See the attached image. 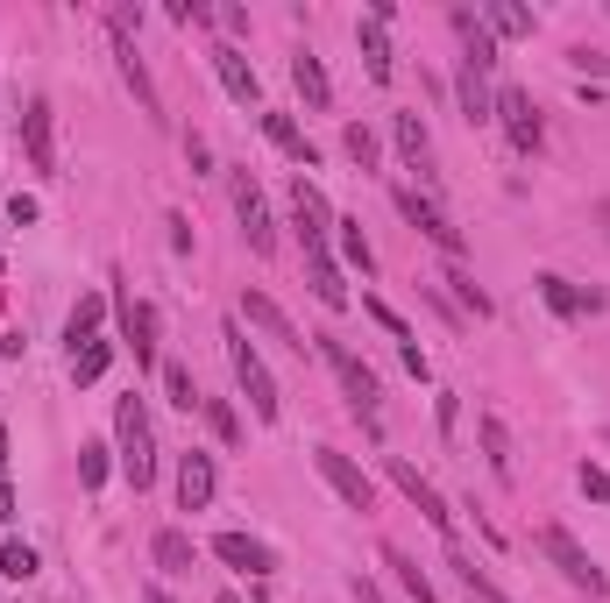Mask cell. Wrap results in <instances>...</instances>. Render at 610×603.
Wrapping results in <instances>:
<instances>
[{
    "label": "cell",
    "mask_w": 610,
    "mask_h": 603,
    "mask_svg": "<svg viewBox=\"0 0 610 603\" xmlns=\"http://www.w3.org/2000/svg\"><path fill=\"white\" fill-rule=\"evenodd\" d=\"M114 447H121V476H128L135 490L157 483V426H149V405H142L135 391L114 405Z\"/></svg>",
    "instance_id": "1"
},
{
    "label": "cell",
    "mask_w": 610,
    "mask_h": 603,
    "mask_svg": "<svg viewBox=\"0 0 610 603\" xmlns=\"http://www.w3.org/2000/svg\"><path fill=\"white\" fill-rule=\"evenodd\" d=\"M227 369H235V384H242L249 412H256L263 426H277V412H284V398H277V376H270V362L256 355V341L242 334V320H227Z\"/></svg>",
    "instance_id": "2"
},
{
    "label": "cell",
    "mask_w": 610,
    "mask_h": 603,
    "mask_svg": "<svg viewBox=\"0 0 610 603\" xmlns=\"http://www.w3.org/2000/svg\"><path fill=\"white\" fill-rule=\"evenodd\" d=\"M313 348L327 355V369H334V384L348 391V405L362 412V419H376V398H384V384H376V369L341 341V334H313Z\"/></svg>",
    "instance_id": "3"
},
{
    "label": "cell",
    "mask_w": 610,
    "mask_h": 603,
    "mask_svg": "<svg viewBox=\"0 0 610 603\" xmlns=\"http://www.w3.org/2000/svg\"><path fill=\"white\" fill-rule=\"evenodd\" d=\"M398 213L412 220V235H426V242H433L447 263H462V256H469V235L454 228V220H447V213H440L426 192H412V185H405V192H398Z\"/></svg>",
    "instance_id": "4"
},
{
    "label": "cell",
    "mask_w": 610,
    "mask_h": 603,
    "mask_svg": "<svg viewBox=\"0 0 610 603\" xmlns=\"http://www.w3.org/2000/svg\"><path fill=\"white\" fill-rule=\"evenodd\" d=\"M540 554H547V561H554V568H561V575H568L582 596H603V589H610V575L589 561V547L568 533V525H547V533H540Z\"/></svg>",
    "instance_id": "5"
},
{
    "label": "cell",
    "mask_w": 610,
    "mask_h": 603,
    "mask_svg": "<svg viewBox=\"0 0 610 603\" xmlns=\"http://www.w3.org/2000/svg\"><path fill=\"white\" fill-rule=\"evenodd\" d=\"M497 121H504V135H511L518 157H540V149H547V121H540V107H532L525 86H504L497 93Z\"/></svg>",
    "instance_id": "6"
},
{
    "label": "cell",
    "mask_w": 610,
    "mask_h": 603,
    "mask_svg": "<svg viewBox=\"0 0 610 603\" xmlns=\"http://www.w3.org/2000/svg\"><path fill=\"white\" fill-rule=\"evenodd\" d=\"M313 469H320V483H327L348 511H376V483H369V476L341 455V447H313Z\"/></svg>",
    "instance_id": "7"
},
{
    "label": "cell",
    "mask_w": 610,
    "mask_h": 603,
    "mask_svg": "<svg viewBox=\"0 0 610 603\" xmlns=\"http://www.w3.org/2000/svg\"><path fill=\"white\" fill-rule=\"evenodd\" d=\"M291 220H298V242L305 249H327L334 242V206H327V192L313 185V178H291Z\"/></svg>",
    "instance_id": "8"
},
{
    "label": "cell",
    "mask_w": 610,
    "mask_h": 603,
    "mask_svg": "<svg viewBox=\"0 0 610 603\" xmlns=\"http://www.w3.org/2000/svg\"><path fill=\"white\" fill-rule=\"evenodd\" d=\"M114 320H121V348L135 355V369H149L157 362V313H149L135 291H114Z\"/></svg>",
    "instance_id": "9"
},
{
    "label": "cell",
    "mask_w": 610,
    "mask_h": 603,
    "mask_svg": "<svg viewBox=\"0 0 610 603\" xmlns=\"http://www.w3.org/2000/svg\"><path fill=\"white\" fill-rule=\"evenodd\" d=\"M391 483L405 490V504H412V511L433 525V533H447V540H454V511H447V497H440V490H433V483H426V476H419L405 455H391Z\"/></svg>",
    "instance_id": "10"
},
{
    "label": "cell",
    "mask_w": 610,
    "mask_h": 603,
    "mask_svg": "<svg viewBox=\"0 0 610 603\" xmlns=\"http://www.w3.org/2000/svg\"><path fill=\"white\" fill-rule=\"evenodd\" d=\"M235 220H242V235H249V249H256V256H270V249H277L270 199H263V185H256L249 171H235Z\"/></svg>",
    "instance_id": "11"
},
{
    "label": "cell",
    "mask_w": 610,
    "mask_h": 603,
    "mask_svg": "<svg viewBox=\"0 0 610 603\" xmlns=\"http://www.w3.org/2000/svg\"><path fill=\"white\" fill-rule=\"evenodd\" d=\"M242 320L256 327V334H270L277 348H291V355H305V348H313V341H305L291 320H284V306H277V298L270 291H242Z\"/></svg>",
    "instance_id": "12"
},
{
    "label": "cell",
    "mask_w": 610,
    "mask_h": 603,
    "mask_svg": "<svg viewBox=\"0 0 610 603\" xmlns=\"http://www.w3.org/2000/svg\"><path fill=\"white\" fill-rule=\"evenodd\" d=\"M22 142H29V171L36 178H57V121H50V100H29Z\"/></svg>",
    "instance_id": "13"
},
{
    "label": "cell",
    "mask_w": 610,
    "mask_h": 603,
    "mask_svg": "<svg viewBox=\"0 0 610 603\" xmlns=\"http://www.w3.org/2000/svg\"><path fill=\"white\" fill-rule=\"evenodd\" d=\"M114 57H121V79H128V93H135V107H142L149 121H164V100H157V86H149V64H142V50H135V36H121V29H114Z\"/></svg>",
    "instance_id": "14"
},
{
    "label": "cell",
    "mask_w": 610,
    "mask_h": 603,
    "mask_svg": "<svg viewBox=\"0 0 610 603\" xmlns=\"http://www.w3.org/2000/svg\"><path fill=\"white\" fill-rule=\"evenodd\" d=\"M532 284H540V298H547L561 320H589V313H603V291H582V284H568V277H554V270H540Z\"/></svg>",
    "instance_id": "15"
},
{
    "label": "cell",
    "mask_w": 610,
    "mask_h": 603,
    "mask_svg": "<svg viewBox=\"0 0 610 603\" xmlns=\"http://www.w3.org/2000/svg\"><path fill=\"white\" fill-rule=\"evenodd\" d=\"M213 490H220V476H213V455H178V511H206L213 504Z\"/></svg>",
    "instance_id": "16"
},
{
    "label": "cell",
    "mask_w": 610,
    "mask_h": 603,
    "mask_svg": "<svg viewBox=\"0 0 610 603\" xmlns=\"http://www.w3.org/2000/svg\"><path fill=\"white\" fill-rule=\"evenodd\" d=\"M213 71H220V86H227V100H235V107H256V100H263L256 64H249L235 43H220V50H213Z\"/></svg>",
    "instance_id": "17"
},
{
    "label": "cell",
    "mask_w": 610,
    "mask_h": 603,
    "mask_svg": "<svg viewBox=\"0 0 610 603\" xmlns=\"http://www.w3.org/2000/svg\"><path fill=\"white\" fill-rule=\"evenodd\" d=\"M391 142H398L405 171L433 178V135H426V121H419V114H391Z\"/></svg>",
    "instance_id": "18"
},
{
    "label": "cell",
    "mask_w": 610,
    "mask_h": 603,
    "mask_svg": "<svg viewBox=\"0 0 610 603\" xmlns=\"http://www.w3.org/2000/svg\"><path fill=\"white\" fill-rule=\"evenodd\" d=\"M305 284H313V298L327 313H348V284H341V263L327 249H305Z\"/></svg>",
    "instance_id": "19"
},
{
    "label": "cell",
    "mask_w": 610,
    "mask_h": 603,
    "mask_svg": "<svg viewBox=\"0 0 610 603\" xmlns=\"http://www.w3.org/2000/svg\"><path fill=\"white\" fill-rule=\"evenodd\" d=\"M213 554H220L227 568H242V575H270V568H277V554H270L263 540H249V533H220Z\"/></svg>",
    "instance_id": "20"
},
{
    "label": "cell",
    "mask_w": 610,
    "mask_h": 603,
    "mask_svg": "<svg viewBox=\"0 0 610 603\" xmlns=\"http://www.w3.org/2000/svg\"><path fill=\"white\" fill-rule=\"evenodd\" d=\"M447 22H454V36H462V43H469V57H462L469 71H490V64H497V36L483 29V15H476V8H454Z\"/></svg>",
    "instance_id": "21"
},
{
    "label": "cell",
    "mask_w": 610,
    "mask_h": 603,
    "mask_svg": "<svg viewBox=\"0 0 610 603\" xmlns=\"http://www.w3.org/2000/svg\"><path fill=\"white\" fill-rule=\"evenodd\" d=\"M355 50H362V64H369V79H376V86H391L398 57H391V36H384V22H355Z\"/></svg>",
    "instance_id": "22"
},
{
    "label": "cell",
    "mask_w": 610,
    "mask_h": 603,
    "mask_svg": "<svg viewBox=\"0 0 610 603\" xmlns=\"http://www.w3.org/2000/svg\"><path fill=\"white\" fill-rule=\"evenodd\" d=\"M263 135H270V142L284 149V157H291V164H298L305 178H313V164H320V149H313V142L298 135V121H291V114H263Z\"/></svg>",
    "instance_id": "23"
},
{
    "label": "cell",
    "mask_w": 610,
    "mask_h": 603,
    "mask_svg": "<svg viewBox=\"0 0 610 603\" xmlns=\"http://www.w3.org/2000/svg\"><path fill=\"white\" fill-rule=\"evenodd\" d=\"M476 440H483L490 476H511V469H518V455H511V426H504L497 412H483V419H476Z\"/></svg>",
    "instance_id": "24"
},
{
    "label": "cell",
    "mask_w": 610,
    "mask_h": 603,
    "mask_svg": "<svg viewBox=\"0 0 610 603\" xmlns=\"http://www.w3.org/2000/svg\"><path fill=\"white\" fill-rule=\"evenodd\" d=\"M149 554H157V568H164V575H192V561H199L192 533H178V525H164V533L149 540Z\"/></svg>",
    "instance_id": "25"
},
{
    "label": "cell",
    "mask_w": 610,
    "mask_h": 603,
    "mask_svg": "<svg viewBox=\"0 0 610 603\" xmlns=\"http://www.w3.org/2000/svg\"><path fill=\"white\" fill-rule=\"evenodd\" d=\"M291 86L305 93V107H334V86H327V71H320L313 50H298V57H291Z\"/></svg>",
    "instance_id": "26"
},
{
    "label": "cell",
    "mask_w": 610,
    "mask_h": 603,
    "mask_svg": "<svg viewBox=\"0 0 610 603\" xmlns=\"http://www.w3.org/2000/svg\"><path fill=\"white\" fill-rule=\"evenodd\" d=\"M447 291H454V306H462V313H476V320H490L497 313V298L469 277V263H447Z\"/></svg>",
    "instance_id": "27"
},
{
    "label": "cell",
    "mask_w": 610,
    "mask_h": 603,
    "mask_svg": "<svg viewBox=\"0 0 610 603\" xmlns=\"http://www.w3.org/2000/svg\"><path fill=\"white\" fill-rule=\"evenodd\" d=\"M462 121L469 128H490L497 121V93L483 86V71H469V64H462Z\"/></svg>",
    "instance_id": "28"
},
{
    "label": "cell",
    "mask_w": 610,
    "mask_h": 603,
    "mask_svg": "<svg viewBox=\"0 0 610 603\" xmlns=\"http://www.w3.org/2000/svg\"><path fill=\"white\" fill-rule=\"evenodd\" d=\"M107 362H114V341H107V334L79 341V348H71V384H100V376H107Z\"/></svg>",
    "instance_id": "29"
},
{
    "label": "cell",
    "mask_w": 610,
    "mask_h": 603,
    "mask_svg": "<svg viewBox=\"0 0 610 603\" xmlns=\"http://www.w3.org/2000/svg\"><path fill=\"white\" fill-rule=\"evenodd\" d=\"M476 15H483L490 36H532V29H540V15H532V8H511V0H490V8H476Z\"/></svg>",
    "instance_id": "30"
},
{
    "label": "cell",
    "mask_w": 610,
    "mask_h": 603,
    "mask_svg": "<svg viewBox=\"0 0 610 603\" xmlns=\"http://www.w3.org/2000/svg\"><path fill=\"white\" fill-rule=\"evenodd\" d=\"M334 242H341V256L369 277L376 270V249H369V235H362V220H348V213H334Z\"/></svg>",
    "instance_id": "31"
},
{
    "label": "cell",
    "mask_w": 610,
    "mask_h": 603,
    "mask_svg": "<svg viewBox=\"0 0 610 603\" xmlns=\"http://www.w3.org/2000/svg\"><path fill=\"white\" fill-rule=\"evenodd\" d=\"M384 568H398V582H405V596H412V603H440V596H433V582H426V568H419L405 547H384Z\"/></svg>",
    "instance_id": "32"
},
{
    "label": "cell",
    "mask_w": 610,
    "mask_h": 603,
    "mask_svg": "<svg viewBox=\"0 0 610 603\" xmlns=\"http://www.w3.org/2000/svg\"><path fill=\"white\" fill-rule=\"evenodd\" d=\"M100 313H107V298L93 291V298H79V306H71V320H64V341L79 348V341H93L100 334Z\"/></svg>",
    "instance_id": "33"
},
{
    "label": "cell",
    "mask_w": 610,
    "mask_h": 603,
    "mask_svg": "<svg viewBox=\"0 0 610 603\" xmlns=\"http://www.w3.org/2000/svg\"><path fill=\"white\" fill-rule=\"evenodd\" d=\"M157 369H164V398H171L178 412H192V405H206V398H199V384H192V369H185V362H157Z\"/></svg>",
    "instance_id": "34"
},
{
    "label": "cell",
    "mask_w": 610,
    "mask_h": 603,
    "mask_svg": "<svg viewBox=\"0 0 610 603\" xmlns=\"http://www.w3.org/2000/svg\"><path fill=\"white\" fill-rule=\"evenodd\" d=\"M199 412H206V426H213V440H227V447H242V412H235V405H227V398H206Z\"/></svg>",
    "instance_id": "35"
},
{
    "label": "cell",
    "mask_w": 610,
    "mask_h": 603,
    "mask_svg": "<svg viewBox=\"0 0 610 603\" xmlns=\"http://www.w3.org/2000/svg\"><path fill=\"white\" fill-rule=\"evenodd\" d=\"M341 149H348V164H355V171H376V135H369L362 121L341 135Z\"/></svg>",
    "instance_id": "36"
},
{
    "label": "cell",
    "mask_w": 610,
    "mask_h": 603,
    "mask_svg": "<svg viewBox=\"0 0 610 603\" xmlns=\"http://www.w3.org/2000/svg\"><path fill=\"white\" fill-rule=\"evenodd\" d=\"M79 483H86V490H100V483H107V447H100V440H86V447H79Z\"/></svg>",
    "instance_id": "37"
},
{
    "label": "cell",
    "mask_w": 610,
    "mask_h": 603,
    "mask_svg": "<svg viewBox=\"0 0 610 603\" xmlns=\"http://www.w3.org/2000/svg\"><path fill=\"white\" fill-rule=\"evenodd\" d=\"M0 575H15V582H29V575H36V547L8 540V547H0Z\"/></svg>",
    "instance_id": "38"
},
{
    "label": "cell",
    "mask_w": 610,
    "mask_h": 603,
    "mask_svg": "<svg viewBox=\"0 0 610 603\" xmlns=\"http://www.w3.org/2000/svg\"><path fill=\"white\" fill-rule=\"evenodd\" d=\"M362 313H369L376 327H384V334H398V341H412V327H405V320H398V313L384 306V298H362Z\"/></svg>",
    "instance_id": "39"
},
{
    "label": "cell",
    "mask_w": 610,
    "mask_h": 603,
    "mask_svg": "<svg viewBox=\"0 0 610 603\" xmlns=\"http://www.w3.org/2000/svg\"><path fill=\"white\" fill-rule=\"evenodd\" d=\"M575 483H582V497H589V504H603V511H610V476H603L596 462H582V476H575Z\"/></svg>",
    "instance_id": "40"
},
{
    "label": "cell",
    "mask_w": 610,
    "mask_h": 603,
    "mask_svg": "<svg viewBox=\"0 0 610 603\" xmlns=\"http://www.w3.org/2000/svg\"><path fill=\"white\" fill-rule=\"evenodd\" d=\"M8 220H15V228H29V220H36V199H29V192H15V199H8Z\"/></svg>",
    "instance_id": "41"
},
{
    "label": "cell",
    "mask_w": 610,
    "mask_h": 603,
    "mask_svg": "<svg viewBox=\"0 0 610 603\" xmlns=\"http://www.w3.org/2000/svg\"><path fill=\"white\" fill-rule=\"evenodd\" d=\"M568 64H575V71H610V57H603V50H568Z\"/></svg>",
    "instance_id": "42"
},
{
    "label": "cell",
    "mask_w": 610,
    "mask_h": 603,
    "mask_svg": "<svg viewBox=\"0 0 610 603\" xmlns=\"http://www.w3.org/2000/svg\"><path fill=\"white\" fill-rule=\"evenodd\" d=\"M8 518H15V490H8V483H0V525H8Z\"/></svg>",
    "instance_id": "43"
},
{
    "label": "cell",
    "mask_w": 610,
    "mask_h": 603,
    "mask_svg": "<svg viewBox=\"0 0 610 603\" xmlns=\"http://www.w3.org/2000/svg\"><path fill=\"white\" fill-rule=\"evenodd\" d=\"M142 603H171V589H157V582H149V589H142Z\"/></svg>",
    "instance_id": "44"
},
{
    "label": "cell",
    "mask_w": 610,
    "mask_h": 603,
    "mask_svg": "<svg viewBox=\"0 0 610 603\" xmlns=\"http://www.w3.org/2000/svg\"><path fill=\"white\" fill-rule=\"evenodd\" d=\"M0 469H8V426H0Z\"/></svg>",
    "instance_id": "45"
},
{
    "label": "cell",
    "mask_w": 610,
    "mask_h": 603,
    "mask_svg": "<svg viewBox=\"0 0 610 603\" xmlns=\"http://www.w3.org/2000/svg\"><path fill=\"white\" fill-rule=\"evenodd\" d=\"M220 603H242V596H220Z\"/></svg>",
    "instance_id": "46"
},
{
    "label": "cell",
    "mask_w": 610,
    "mask_h": 603,
    "mask_svg": "<svg viewBox=\"0 0 610 603\" xmlns=\"http://www.w3.org/2000/svg\"><path fill=\"white\" fill-rule=\"evenodd\" d=\"M603 440H610V433H603Z\"/></svg>",
    "instance_id": "47"
}]
</instances>
